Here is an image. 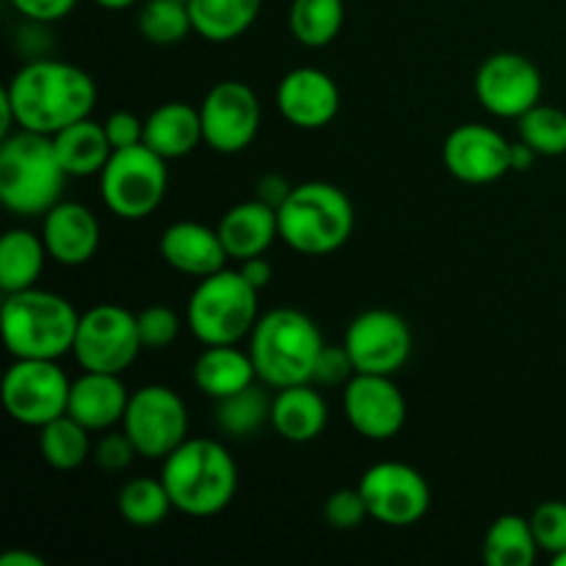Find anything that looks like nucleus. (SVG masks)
Here are the masks:
<instances>
[{
  "instance_id": "nucleus-1",
  "label": "nucleus",
  "mask_w": 566,
  "mask_h": 566,
  "mask_svg": "<svg viewBox=\"0 0 566 566\" xmlns=\"http://www.w3.org/2000/svg\"><path fill=\"white\" fill-rule=\"evenodd\" d=\"M3 94L20 130L42 136H55L64 127L86 119L97 105L94 77L81 66L53 59L28 61L14 72Z\"/></svg>"
},
{
  "instance_id": "nucleus-2",
  "label": "nucleus",
  "mask_w": 566,
  "mask_h": 566,
  "mask_svg": "<svg viewBox=\"0 0 566 566\" xmlns=\"http://www.w3.org/2000/svg\"><path fill=\"white\" fill-rule=\"evenodd\" d=\"M160 481L177 512L188 517H213L224 512L238 492V464L221 442L188 437L164 459Z\"/></svg>"
},
{
  "instance_id": "nucleus-3",
  "label": "nucleus",
  "mask_w": 566,
  "mask_h": 566,
  "mask_svg": "<svg viewBox=\"0 0 566 566\" xmlns=\"http://www.w3.org/2000/svg\"><path fill=\"white\" fill-rule=\"evenodd\" d=\"M324 346L318 324L307 313L291 307L260 315L249 335V354L258 379L271 390L313 381L315 359Z\"/></svg>"
},
{
  "instance_id": "nucleus-4",
  "label": "nucleus",
  "mask_w": 566,
  "mask_h": 566,
  "mask_svg": "<svg viewBox=\"0 0 566 566\" xmlns=\"http://www.w3.org/2000/svg\"><path fill=\"white\" fill-rule=\"evenodd\" d=\"M77 321L70 298L36 285L6 293L0 307L3 343L14 359H61L75 346Z\"/></svg>"
},
{
  "instance_id": "nucleus-5",
  "label": "nucleus",
  "mask_w": 566,
  "mask_h": 566,
  "mask_svg": "<svg viewBox=\"0 0 566 566\" xmlns=\"http://www.w3.org/2000/svg\"><path fill=\"white\" fill-rule=\"evenodd\" d=\"M66 171L55 155L53 138L20 130L3 138L0 147V199L22 219L44 216L61 202Z\"/></svg>"
},
{
  "instance_id": "nucleus-6",
  "label": "nucleus",
  "mask_w": 566,
  "mask_h": 566,
  "mask_svg": "<svg viewBox=\"0 0 566 566\" xmlns=\"http://www.w3.org/2000/svg\"><path fill=\"white\" fill-rule=\"evenodd\" d=\"M280 238L298 254L324 258L346 247L354 232V205L332 182H302L280 210Z\"/></svg>"
},
{
  "instance_id": "nucleus-7",
  "label": "nucleus",
  "mask_w": 566,
  "mask_h": 566,
  "mask_svg": "<svg viewBox=\"0 0 566 566\" xmlns=\"http://www.w3.org/2000/svg\"><path fill=\"white\" fill-rule=\"evenodd\" d=\"M258 287L241 271L221 269L202 276L186 307V324L202 346H230L252 335L258 324Z\"/></svg>"
},
{
  "instance_id": "nucleus-8",
  "label": "nucleus",
  "mask_w": 566,
  "mask_h": 566,
  "mask_svg": "<svg viewBox=\"0 0 566 566\" xmlns=\"http://www.w3.org/2000/svg\"><path fill=\"white\" fill-rule=\"evenodd\" d=\"M169 188V169L166 158L147 147L114 149L105 169L99 171V197L105 208L125 221H142L160 208Z\"/></svg>"
},
{
  "instance_id": "nucleus-9",
  "label": "nucleus",
  "mask_w": 566,
  "mask_h": 566,
  "mask_svg": "<svg viewBox=\"0 0 566 566\" xmlns=\"http://www.w3.org/2000/svg\"><path fill=\"white\" fill-rule=\"evenodd\" d=\"M144 352L138 337V315L122 304H97L77 321L72 354L83 370L125 374Z\"/></svg>"
},
{
  "instance_id": "nucleus-10",
  "label": "nucleus",
  "mask_w": 566,
  "mask_h": 566,
  "mask_svg": "<svg viewBox=\"0 0 566 566\" xmlns=\"http://www.w3.org/2000/svg\"><path fill=\"white\" fill-rule=\"evenodd\" d=\"M122 431L130 437L142 459L164 462L188 440L186 401L166 385H147L130 392Z\"/></svg>"
},
{
  "instance_id": "nucleus-11",
  "label": "nucleus",
  "mask_w": 566,
  "mask_h": 566,
  "mask_svg": "<svg viewBox=\"0 0 566 566\" xmlns=\"http://www.w3.org/2000/svg\"><path fill=\"white\" fill-rule=\"evenodd\" d=\"M72 381L59 359H14L3 376V407L17 423L42 429L70 409Z\"/></svg>"
},
{
  "instance_id": "nucleus-12",
  "label": "nucleus",
  "mask_w": 566,
  "mask_h": 566,
  "mask_svg": "<svg viewBox=\"0 0 566 566\" xmlns=\"http://www.w3.org/2000/svg\"><path fill=\"white\" fill-rule=\"evenodd\" d=\"M357 486L370 517L387 528H409L429 514V481L412 464L379 462L365 470Z\"/></svg>"
},
{
  "instance_id": "nucleus-13",
  "label": "nucleus",
  "mask_w": 566,
  "mask_h": 566,
  "mask_svg": "<svg viewBox=\"0 0 566 566\" xmlns=\"http://www.w3.org/2000/svg\"><path fill=\"white\" fill-rule=\"evenodd\" d=\"M343 346L357 374L396 376L412 354V329L392 310H368L348 324Z\"/></svg>"
},
{
  "instance_id": "nucleus-14",
  "label": "nucleus",
  "mask_w": 566,
  "mask_h": 566,
  "mask_svg": "<svg viewBox=\"0 0 566 566\" xmlns=\"http://www.w3.org/2000/svg\"><path fill=\"white\" fill-rule=\"evenodd\" d=\"M205 144L213 153L238 155L258 138L260 99L247 83L219 81L202 99Z\"/></svg>"
},
{
  "instance_id": "nucleus-15",
  "label": "nucleus",
  "mask_w": 566,
  "mask_h": 566,
  "mask_svg": "<svg viewBox=\"0 0 566 566\" xmlns=\"http://www.w3.org/2000/svg\"><path fill=\"white\" fill-rule=\"evenodd\" d=\"M481 108L501 119H520L542 99V72L520 53H495L475 72Z\"/></svg>"
},
{
  "instance_id": "nucleus-16",
  "label": "nucleus",
  "mask_w": 566,
  "mask_h": 566,
  "mask_svg": "<svg viewBox=\"0 0 566 566\" xmlns=\"http://www.w3.org/2000/svg\"><path fill=\"white\" fill-rule=\"evenodd\" d=\"M343 412L365 440L387 442L401 434L407 423V398L392 376L354 374L343 387Z\"/></svg>"
},
{
  "instance_id": "nucleus-17",
  "label": "nucleus",
  "mask_w": 566,
  "mask_h": 566,
  "mask_svg": "<svg viewBox=\"0 0 566 566\" xmlns=\"http://www.w3.org/2000/svg\"><path fill=\"white\" fill-rule=\"evenodd\" d=\"M442 160L459 182L490 186L512 171V144L495 127L470 122L453 127L442 147Z\"/></svg>"
},
{
  "instance_id": "nucleus-18",
  "label": "nucleus",
  "mask_w": 566,
  "mask_h": 566,
  "mask_svg": "<svg viewBox=\"0 0 566 566\" xmlns=\"http://www.w3.org/2000/svg\"><path fill=\"white\" fill-rule=\"evenodd\" d=\"M276 108L298 130H321L340 111V88L324 70L298 66L276 86Z\"/></svg>"
},
{
  "instance_id": "nucleus-19",
  "label": "nucleus",
  "mask_w": 566,
  "mask_h": 566,
  "mask_svg": "<svg viewBox=\"0 0 566 566\" xmlns=\"http://www.w3.org/2000/svg\"><path fill=\"white\" fill-rule=\"evenodd\" d=\"M42 238L44 247H48V258H53L59 265H66V269H77L97 254L99 221L86 205L61 199L44 213Z\"/></svg>"
},
{
  "instance_id": "nucleus-20",
  "label": "nucleus",
  "mask_w": 566,
  "mask_h": 566,
  "mask_svg": "<svg viewBox=\"0 0 566 566\" xmlns=\"http://www.w3.org/2000/svg\"><path fill=\"white\" fill-rule=\"evenodd\" d=\"M160 258L180 274L202 280L224 269L230 254L221 243L219 230H210L199 221H177L160 235Z\"/></svg>"
},
{
  "instance_id": "nucleus-21",
  "label": "nucleus",
  "mask_w": 566,
  "mask_h": 566,
  "mask_svg": "<svg viewBox=\"0 0 566 566\" xmlns=\"http://www.w3.org/2000/svg\"><path fill=\"white\" fill-rule=\"evenodd\" d=\"M127 401H130V392L122 385L119 374L83 370V376L72 381L66 415H72L88 431H108L122 426Z\"/></svg>"
},
{
  "instance_id": "nucleus-22",
  "label": "nucleus",
  "mask_w": 566,
  "mask_h": 566,
  "mask_svg": "<svg viewBox=\"0 0 566 566\" xmlns=\"http://www.w3.org/2000/svg\"><path fill=\"white\" fill-rule=\"evenodd\" d=\"M219 238L224 243L230 260H249L265 254L280 238V216L271 205L260 202L258 197L249 202H238L221 216Z\"/></svg>"
},
{
  "instance_id": "nucleus-23",
  "label": "nucleus",
  "mask_w": 566,
  "mask_h": 566,
  "mask_svg": "<svg viewBox=\"0 0 566 566\" xmlns=\"http://www.w3.org/2000/svg\"><path fill=\"white\" fill-rule=\"evenodd\" d=\"M326 420H329V409L313 381L276 390L274 403H271V429L282 440L313 442L326 429Z\"/></svg>"
},
{
  "instance_id": "nucleus-24",
  "label": "nucleus",
  "mask_w": 566,
  "mask_h": 566,
  "mask_svg": "<svg viewBox=\"0 0 566 566\" xmlns=\"http://www.w3.org/2000/svg\"><path fill=\"white\" fill-rule=\"evenodd\" d=\"M205 142L202 114L188 103H164L144 119V144L160 158H186Z\"/></svg>"
},
{
  "instance_id": "nucleus-25",
  "label": "nucleus",
  "mask_w": 566,
  "mask_h": 566,
  "mask_svg": "<svg viewBox=\"0 0 566 566\" xmlns=\"http://www.w3.org/2000/svg\"><path fill=\"white\" fill-rule=\"evenodd\" d=\"M258 370H254L252 354L238 348V343L230 346H205L193 363V385L213 401L232 396L243 387L254 385Z\"/></svg>"
},
{
  "instance_id": "nucleus-26",
  "label": "nucleus",
  "mask_w": 566,
  "mask_h": 566,
  "mask_svg": "<svg viewBox=\"0 0 566 566\" xmlns=\"http://www.w3.org/2000/svg\"><path fill=\"white\" fill-rule=\"evenodd\" d=\"M53 138L55 155L70 177H92L99 175L114 155L108 136H105L103 122H94L92 116L75 122V125L59 130Z\"/></svg>"
},
{
  "instance_id": "nucleus-27",
  "label": "nucleus",
  "mask_w": 566,
  "mask_h": 566,
  "mask_svg": "<svg viewBox=\"0 0 566 566\" xmlns=\"http://www.w3.org/2000/svg\"><path fill=\"white\" fill-rule=\"evenodd\" d=\"M193 33L208 42H232L258 20L263 0H188Z\"/></svg>"
},
{
  "instance_id": "nucleus-28",
  "label": "nucleus",
  "mask_w": 566,
  "mask_h": 566,
  "mask_svg": "<svg viewBox=\"0 0 566 566\" xmlns=\"http://www.w3.org/2000/svg\"><path fill=\"white\" fill-rule=\"evenodd\" d=\"M44 247L42 235H33L31 230H9L0 241V287L3 293L25 291L36 285L39 274L44 269Z\"/></svg>"
},
{
  "instance_id": "nucleus-29",
  "label": "nucleus",
  "mask_w": 566,
  "mask_h": 566,
  "mask_svg": "<svg viewBox=\"0 0 566 566\" xmlns=\"http://www.w3.org/2000/svg\"><path fill=\"white\" fill-rule=\"evenodd\" d=\"M536 545L531 520L520 514H503L484 536V562L490 566H531L536 562Z\"/></svg>"
},
{
  "instance_id": "nucleus-30",
  "label": "nucleus",
  "mask_w": 566,
  "mask_h": 566,
  "mask_svg": "<svg viewBox=\"0 0 566 566\" xmlns=\"http://www.w3.org/2000/svg\"><path fill=\"white\" fill-rule=\"evenodd\" d=\"M271 403L263 381L243 387V390L232 392V396L216 401V426L224 431L227 437H252L271 423Z\"/></svg>"
},
{
  "instance_id": "nucleus-31",
  "label": "nucleus",
  "mask_w": 566,
  "mask_h": 566,
  "mask_svg": "<svg viewBox=\"0 0 566 566\" xmlns=\"http://www.w3.org/2000/svg\"><path fill=\"white\" fill-rule=\"evenodd\" d=\"M92 431L83 423H77L72 415H61V418L50 420L48 426L39 429V451H42L44 462L55 470H77L86 464L88 453H92Z\"/></svg>"
},
{
  "instance_id": "nucleus-32",
  "label": "nucleus",
  "mask_w": 566,
  "mask_h": 566,
  "mask_svg": "<svg viewBox=\"0 0 566 566\" xmlns=\"http://www.w3.org/2000/svg\"><path fill=\"white\" fill-rule=\"evenodd\" d=\"M291 31L304 48H326L340 33L346 20L343 0H293L291 3Z\"/></svg>"
},
{
  "instance_id": "nucleus-33",
  "label": "nucleus",
  "mask_w": 566,
  "mask_h": 566,
  "mask_svg": "<svg viewBox=\"0 0 566 566\" xmlns=\"http://www.w3.org/2000/svg\"><path fill=\"white\" fill-rule=\"evenodd\" d=\"M116 506H119L122 520L133 528H155L169 517L175 503H171L164 481L142 475V479H133L122 486Z\"/></svg>"
},
{
  "instance_id": "nucleus-34",
  "label": "nucleus",
  "mask_w": 566,
  "mask_h": 566,
  "mask_svg": "<svg viewBox=\"0 0 566 566\" xmlns=\"http://www.w3.org/2000/svg\"><path fill=\"white\" fill-rule=\"evenodd\" d=\"M138 31L147 42L169 48L193 31L188 0H144L138 11Z\"/></svg>"
},
{
  "instance_id": "nucleus-35",
  "label": "nucleus",
  "mask_w": 566,
  "mask_h": 566,
  "mask_svg": "<svg viewBox=\"0 0 566 566\" xmlns=\"http://www.w3.org/2000/svg\"><path fill=\"white\" fill-rule=\"evenodd\" d=\"M520 138L536 149V155L558 158L566 155V111L556 105H534L520 116Z\"/></svg>"
},
{
  "instance_id": "nucleus-36",
  "label": "nucleus",
  "mask_w": 566,
  "mask_h": 566,
  "mask_svg": "<svg viewBox=\"0 0 566 566\" xmlns=\"http://www.w3.org/2000/svg\"><path fill=\"white\" fill-rule=\"evenodd\" d=\"M180 315L166 304H153V307L138 313V337L147 352H164L180 335Z\"/></svg>"
},
{
  "instance_id": "nucleus-37",
  "label": "nucleus",
  "mask_w": 566,
  "mask_h": 566,
  "mask_svg": "<svg viewBox=\"0 0 566 566\" xmlns=\"http://www.w3.org/2000/svg\"><path fill=\"white\" fill-rule=\"evenodd\" d=\"M531 528H534L536 545L539 551L558 556L566 551V503L564 501H545L531 514Z\"/></svg>"
},
{
  "instance_id": "nucleus-38",
  "label": "nucleus",
  "mask_w": 566,
  "mask_h": 566,
  "mask_svg": "<svg viewBox=\"0 0 566 566\" xmlns=\"http://www.w3.org/2000/svg\"><path fill=\"white\" fill-rule=\"evenodd\" d=\"M370 517L368 503L363 492L357 490H337L324 501V520L337 531H354Z\"/></svg>"
},
{
  "instance_id": "nucleus-39",
  "label": "nucleus",
  "mask_w": 566,
  "mask_h": 566,
  "mask_svg": "<svg viewBox=\"0 0 566 566\" xmlns=\"http://www.w3.org/2000/svg\"><path fill=\"white\" fill-rule=\"evenodd\" d=\"M357 374L354 368V359L348 354L346 346H324L321 348L318 359H315V370H313V385H324V387H335V385H348V379Z\"/></svg>"
},
{
  "instance_id": "nucleus-40",
  "label": "nucleus",
  "mask_w": 566,
  "mask_h": 566,
  "mask_svg": "<svg viewBox=\"0 0 566 566\" xmlns=\"http://www.w3.org/2000/svg\"><path fill=\"white\" fill-rule=\"evenodd\" d=\"M138 457L136 446L130 442V437L125 431H111L103 440L94 446V462L97 468H103L105 473H122L133 464V459Z\"/></svg>"
},
{
  "instance_id": "nucleus-41",
  "label": "nucleus",
  "mask_w": 566,
  "mask_h": 566,
  "mask_svg": "<svg viewBox=\"0 0 566 566\" xmlns=\"http://www.w3.org/2000/svg\"><path fill=\"white\" fill-rule=\"evenodd\" d=\"M103 127L114 149H125L144 142V119H138L130 111H116L103 122Z\"/></svg>"
},
{
  "instance_id": "nucleus-42",
  "label": "nucleus",
  "mask_w": 566,
  "mask_h": 566,
  "mask_svg": "<svg viewBox=\"0 0 566 566\" xmlns=\"http://www.w3.org/2000/svg\"><path fill=\"white\" fill-rule=\"evenodd\" d=\"M75 3L77 0H11V6L25 20L39 22V25H50V22H59L64 17H70Z\"/></svg>"
},
{
  "instance_id": "nucleus-43",
  "label": "nucleus",
  "mask_w": 566,
  "mask_h": 566,
  "mask_svg": "<svg viewBox=\"0 0 566 566\" xmlns=\"http://www.w3.org/2000/svg\"><path fill=\"white\" fill-rule=\"evenodd\" d=\"M293 186L287 182V177L282 175H263L258 180V188H254V197L260 199V202L271 205L274 210H280L282 205H285V199L291 197Z\"/></svg>"
},
{
  "instance_id": "nucleus-44",
  "label": "nucleus",
  "mask_w": 566,
  "mask_h": 566,
  "mask_svg": "<svg viewBox=\"0 0 566 566\" xmlns=\"http://www.w3.org/2000/svg\"><path fill=\"white\" fill-rule=\"evenodd\" d=\"M238 271H241L243 280H247L252 287H258V291H263V287L271 282V263L263 258V254L241 260V269Z\"/></svg>"
},
{
  "instance_id": "nucleus-45",
  "label": "nucleus",
  "mask_w": 566,
  "mask_h": 566,
  "mask_svg": "<svg viewBox=\"0 0 566 566\" xmlns=\"http://www.w3.org/2000/svg\"><path fill=\"white\" fill-rule=\"evenodd\" d=\"M536 158H539L536 149L531 147V144H525L523 138H520L517 144H512V171H528Z\"/></svg>"
},
{
  "instance_id": "nucleus-46",
  "label": "nucleus",
  "mask_w": 566,
  "mask_h": 566,
  "mask_svg": "<svg viewBox=\"0 0 566 566\" xmlns=\"http://www.w3.org/2000/svg\"><path fill=\"white\" fill-rule=\"evenodd\" d=\"M0 566H48V562L31 551H9L0 556Z\"/></svg>"
},
{
  "instance_id": "nucleus-47",
  "label": "nucleus",
  "mask_w": 566,
  "mask_h": 566,
  "mask_svg": "<svg viewBox=\"0 0 566 566\" xmlns=\"http://www.w3.org/2000/svg\"><path fill=\"white\" fill-rule=\"evenodd\" d=\"M97 6H103V9L108 11H122V9H130L133 3H138V0H94Z\"/></svg>"
},
{
  "instance_id": "nucleus-48",
  "label": "nucleus",
  "mask_w": 566,
  "mask_h": 566,
  "mask_svg": "<svg viewBox=\"0 0 566 566\" xmlns=\"http://www.w3.org/2000/svg\"><path fill=\"white\" fill-rule=\"evenodd\" d=\"M553 564H556V566H566V551L558 553V556H553Z\"/></svg>"
}]
</instances>
